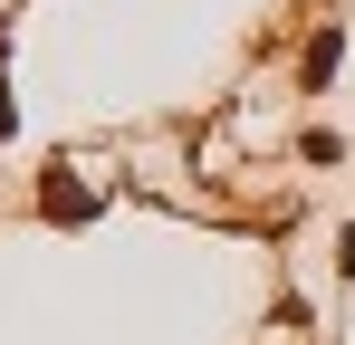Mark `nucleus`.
Masks as SVG:
<instances>
[{"label":"nucleus","instance_id":"nucleus-1","mask_svg":"<svg viewBox=\"0 0 355 345\" xmlns=\"http://www.w3.org/2000/svg\"><path fill=\"white\" fill-rule=\"evenodd\" d=\"M0 125H10V106H0Z\"/></svg>","mask_w":355,"mask_h":345}]
</instances>
